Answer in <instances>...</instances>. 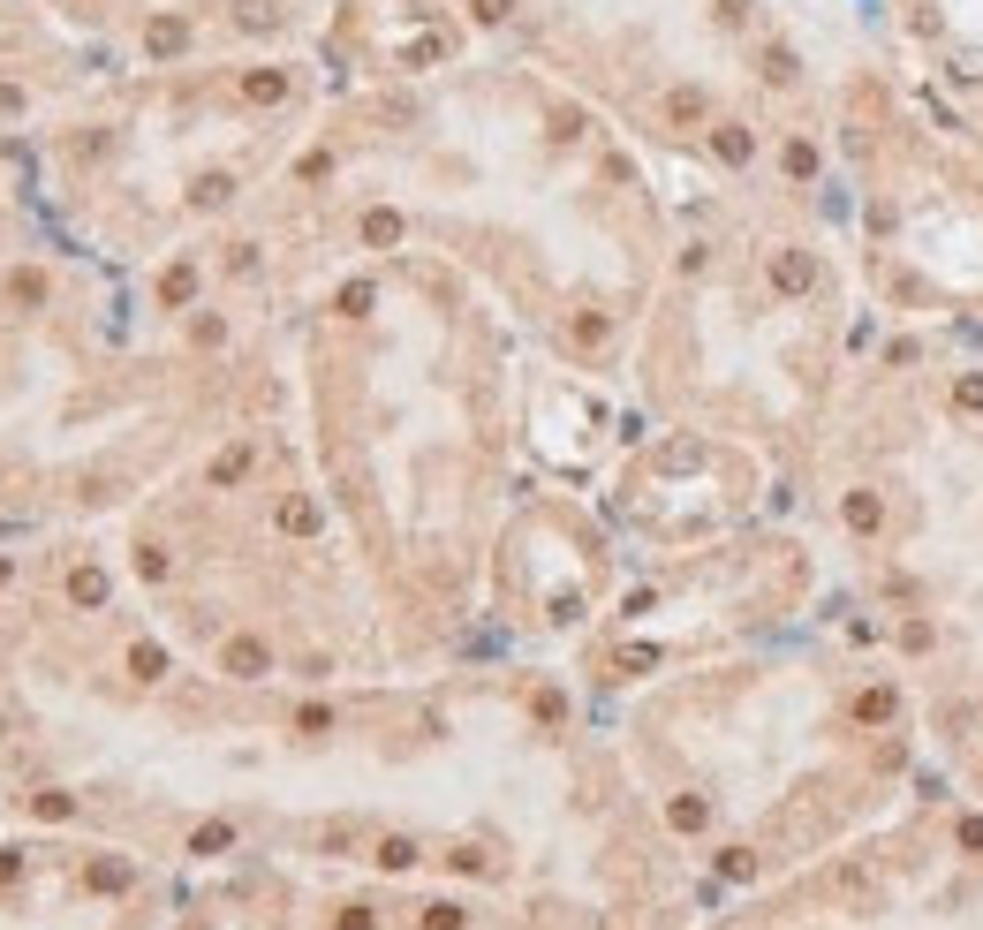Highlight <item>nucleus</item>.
I'll return each instance as SVG.
<instances>
[{
    "label": "nucleus",
    "instance_id": "1",
    "mask_svg": "<svg viewBox=\"0 0 983 930\" xmlns=\"http://www.w3.org/2000/svg\"><path fill=\"white\" fill-rule=\"evenodd\" d=\"M772 280H779L787 295H802V288H810V258H802V250H787V258L772 265Z\"/></svg>",
    "mask_w": 983,
    "mask_h": 930
},
{
    "label": "nucleus",
    "instance_id": "3",
    "mask_svg": "<svg viewBox=\"0 0 983 930\" xmlns=\"http://www.w3.org/2000/svg\"><path fill=\"white\" fill-rule=\"evenodd\" d=\"M227 666H235V673H242V681H250V673H258V666H265V651H258V643H235V651H227Z\"/></svg>",
    "mask_w": 983,
    "mask_h": 930
},
{
    "label": "nucleus",
    "instance_id": "4",
    "mask_svg": "<svg viewBox=\"0 0 983 930\" xmlns=\"http://www.w3.org/2000/svg\"><path fill=\"white\" fill-rule=\"evenodd\" d=\"M280 522H288V530H318V507L295 500V507H280Z\"/></svg>",
    "mask_w": 983,
    "mask_h": 930
},
{
    "label": "nucleus",
    "instance_id": "6",
    "mask_svg": "<svg viewBox=\"0 0 983 930\" xmlns=\"http://www.w3.org/2000/svg\"><path fill=\"white\" fill-rule=\"evenodd\" d=\"M961 847H983V817H968V825H961Z\"/></svg>",
    "mask_w": 983,
    "mask_h": 930
},
{
    "label": "nucleus",
    "instance_id": "5",
    "mask_svg": "<svg viewBox=\"0 0 983 930\" xmlns=\"http://www.w3.org/2000/svg\"><path fill=\"white\" fill-rule=\"evenodd\" d=\"M961 409H983V379H961Z\"/></svg>",
    "mask_w": 983,
    "mask_h": 930
},
{
    "label": "nucleus",
    "instance_id": "2",
    "mask_svg": "<svg viewBox=\"0 0 983 930\" xmlns=\"http://www.w3.org/2000/svg\"><path fill=\"white\" fill-rule=\"evenodd\" d=\"M847 522H855V530H878V500H870V492H855V500H847Z\"/></svg>",
    "mask_w": 983,
    "mask_h": 930
}]
</instances>
